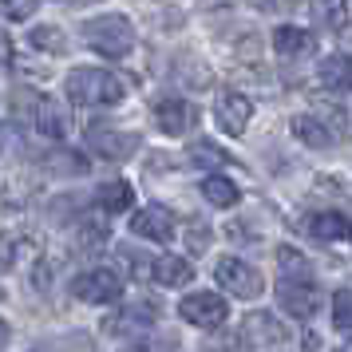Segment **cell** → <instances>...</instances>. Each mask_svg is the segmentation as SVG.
I'll use <instances>...</instances> for the list:
<instances>
[{
	"label": "cell",
	"mask_w": 352,
	"mask_h": 352,
	"mask_svg": "<svg viewBox=\"0 0 352 352\" xmlns=\"http://www.w3.org/2000/svg\"><path fill=\"white\" fill-rule=\"evenodd\" d=\"M309 8H313V20H317L324 32L349 28V4L344 0H309Z\"/></svg>",
	"instance_id": "e0dca14e"
},
{
	"label": "cell",
	"mask_w": 352,
	"mask_h": 352,
	"mask_svg": "<svg viewBox=\"0 0 352 352\" xmlns=\"http://www.w3.org/2000/svg\"><path fill=\"white\" fill-rule=\"evenodd\" d=\"M277 301H281V309H285L289 317L309 320L320 309V293L309 277H285V281L277 285Z\"/></svg>",
	"instance_id": "277c9868"
},
{
	"label": "cell",
	"mask_w": 352,
	"mask_h": 352,
	"mask_svg": "<svg viewBox=\"0 0 352 352\" xmlns=\"http://www.w3.org/2000/svg\"><path fill=\"white\" fill-rule=\"evenodd\" d=\"M206 241H210L206 226H202V222H194V226H190V245H194V250H206Z\"/></svg>",
	"instance_id": "4316f807"
},
{
	"label": "cell",
	"mask_w": 352,
	"mask_h": 352,
	"mask_svg": "<svg viewBox=\"0 0 352 352\" xmlns=\"http://www.w3.org/2000/svg\"><path fill=\"white\" fill-rule=\"evenodd\" d=\"M340 352H352V344H344V349H340Z\"/></svg>",
	"instance_id": "1f68e13d"
},
{
	"label": "cell",
	"mask_w": 352,
	"mask_h": 352,
	"mask_svg": "<svg viewBox=\"0 0 352 352\" xmlns=\"http://www.w3.org/2000/svg\"><path fill=\"white\" fill-rule=\"evenodd\" d=\"M293 135H297L305 146H329L333 143V131L324 127L320 119H313V115H297V119H293Z\"/></svg>",
	"instance_id": "ffe728a7"
},
{
	"label": "cell",
	"mask_w": 352,
	"mask_h": 352,
	"mask_svg": "<svg viewBox=\"0 0 352 352\" xmlns=\"http://www.w3.org/2000/svg\"><path fill=\"white\" fill-rule=\"evenodd\" d=\"M241 336H245V344H281L289 329L277 324V317H270V313H250L241 324Z\"/></svg>",
	"instance_id": "8fae6325"
},
{
	"label": "cell",
	"mask_w": 352,
	"mask_h": 352,
	"mask_svg": "<svg viewBox=\"0 0 352 352\" xmlns=\"http://www.w3.org/2000/svg\"><path fill=\"white\" fill-rule=\"evenodd\" d=\"M36 131L44 135V139H64L67 135V115L60 111V103L56 99H36Z\"/></svg>",
	"instance_id": "9a60e30c"
},
{
	"label": "cell",
	"mask_w": 352,
	"mask_h": 352,
	"mask_svg": "<svg viewBox=\"0 0 352 352\" xmlns=\"http://www.w3.org/2000/svg\"><path fill=\"white\" fill-rule=\"evenodd\" d=\"M333 324L344 329V333L352 329V289H340L333 297Z\"/></svg>",
	"instance_id": "603a6c76"
},
{
	"label": "cell",
	"mask_w": 352,
	"mask_h": 352,
	"mask_svg": "<svg viewBox=\"0 0 352 352\" xmlns=\"http://www.w3.org/2000/svg\"><path fill=\"white\" fill-rule=\"evenodd\" d=\"M40 8V0H0V12L8 20H28Z\"/></svg>",
	"instance_id": "d4e9b609"
},
{
	"label": "cell",
	"mask_w": 352,
	"mask_h": 352,
	"mask_svg": "<svg viewBox=\"0 0 352 352\" xmlns=\"http://www.w3.org/2000/svg\"><path fill=\"white\" fill-rule=\"evenodd\" d=\"M297 0H270V8H293Z\"/></svg>",
	"instance_id": "f1b7e54d"
},
{
	"label": "cell",
	"mask_w": 352,
	"mask_h": 352,
	"mask_svg": "<svg viewBox=\"0 0 352 352\" xmlns=\"http://www.w3.org/2000/svg\"><path fill=\"white\" fill-rule=\"evenodd\" d=\"M309 234H313L317 241H352V222L344 218V214L329 210V214L309 218Z\"/></svg>",
	"instance_id": "4fadbf2b"
},
{
	"label": "cell",
	"mask_w": 352,
	"mask_h": 352,
	"mask_svg": "<svg viewBox=\"0 0 352 352\" xmlns=\"http://www.w3.org/2000/svg\"><path fill=\"white\" fill-rule=\"evenodd\" d=\"M214 115H218V127L226 135H241L245 123H250V115H254V103L241 96V91H222L218 103H214Z\"/></svg>",
	"instance_id": "52a82bcc"
},
{
	"label": "cell",
	"mask_w": 352,
	"mask_h": 352,
	"mask_svg": "<svg viewBox=\"0 0 352 352\" xmlns=\"http://www.w3.org/2000/svg\"><path fill=\"white\" fill-rule=\"evenodd\" d=\"M320 83L329 91H352V60L349 56H324L320 60Z\"/></svg>",
	"instance_id": "2e32d148"
},
{
	"label": "cell",
	"mask_w": 352,
	"mask_h": 352,
	"mask_svg": "<svg viewBox=\"0 0 352 352\" xmlns=\"http://www.w3.org/2000/svg\"><path fill=\"white\" fill-rule=\"evenodd\" d=\"M32 44L44 52H64L67 48V36L60 32V28H52V24H44V28H32Z\"/></svg>",
	"instance_id": "7402d4cb"
},
{
	"label": "cell",
	"mask_w": 352,
	"mask_h": 352,
	"mask_svg": "<svg viewBox=\"0 0 352 352\" xmlns=\"http://www.w3.org/2000/svg\"><path fill=\"white\" fill-rule=\"evenodd\" d=\"M202 198H206L210 206H222V210H230L234 202L241 198V190L230 182V178H222V175H210L206 182H202Z\"/></svg>",
	"instance_id": "ac0fdd59"
},
{
	"label": "cell",
	"mask_w": 352,
	"mask_h": 352,
	"mask_svg": "<svg viewBox=\"0 0 352 352\" xmlns=\"http://www.w3.org/2000/svg\"><path fill=\"white\" fill-rule=\"evenodd\" d=\"M64 4H87V0H64Z\"/></svg>",
	"instance_id": "4dcf8cb0"
},
{
	"label": "cell",
	"mask_w": 352,
	"mask_h": 352,
	"mask_svg": "<svg viewBox=\"0 0 352 352\" xmlns=\"http://www.w3.org/2000/svg\"><path fill=\"white\" fill-rule=\"evenodd\" d=\"M4 344H8V324L0 320V349H4Z\"/></svg>",
	"instance_id": "f546056e"
},
{
	"label": "cell",
	"mask_w": 352,
	"mask_h": 352,
	"mask_svg": "<svg viewBox=\"0 0 352 352\" xmlns=\"http://www.w3.org/2000/svg\"><path fill=\"white\" fill-rule=\"evenodd\" d=\"M72 293L87 305H107V301H119L123 281H119V273H111V270H87L72 281Z\"/></svg>",
	"instance_id": "5b68a950"
},
{
	"label": "cell",
	"mask_w": 352,
	"mask_h": 352,
	"mask_svg": "<svg viewBox=\"0 0 352 352\" xmlns=\"http://www.w3.org/2000/svg\"><path fill=\"white\" fill-rule=\"evenodd\" d=\"M277 265H281V277H309V261L293 245H281L277 250Z\"/></svg>",
	"instance_id": "44dd1931"
},
{
	"label": "cell",
	"mask_w": 352,
	"mask_h": 352,
	"mask_svg": "<svg viewBox=\"0 0 352 352\" xmlns=\"http://www.w3.org/2000/svg\"><path fill=\"white\" fill-rule=\"evenodd\" d=\"M131 230L146 241H170L175 238V214L166 206H143L131 218Z\"/></svg>",
	"instance_id": "9c48e42d"
},
{
	"label": "cell",
	"mask_w": 352,
	"mask_h": 352,
	"mask_svg": "<svg viewBox=\"0 0 352 352\" xmlns=\"http://www.w3.org/2000/svg\"><path fill=\"white\" fill-rule=\"evenodd\" d=\"M241 349H245V336H241V333L222 336V340H214V344H210V352H241Z\"/></svg>",
	"instance_id": "484cf974"
},
{
	"label": "cell",
	"mask_w": 352,
	"mask_h": 352,
	"mask_svg": "<svg viewBox=\"0 0 352 352\" xmlns=\"http://www.w3.org/2000/svg\"><path fill=\"white\" fill-rule=\"evenodd\" d=\"M214 277H218V285L226 289V293H234V297H241V301H250V297H257L261 293V273L250 265V261H241V257H222L218 265H214Z\"/></svg>",
	"instance_id": "3957f363"
},
{
	"label": "cell",
	"mask_w": 352,
	"mask_h": 352,
	"mask_svg": "<svg viewBox=\"0 0 352 352\" xmlns=\"http://www.w3.org/2000/svg\"><path fill=\"white\" fill-rule=\"evenodd\" d=\"M0 64H8V40L0 36Z\"/></svg>",
	"instance_id": "83f0119b"
},
{
	"label": "cell",
	"mask_w": 352,
	"mask_h": 352,
	"mask_svg": "<svg viewBox=\"0 0 352 352\" xmlns=\"http://www.w3.org/2000/svg\"><path fill=\"white\" fill-rule=\"evenodd\" d=\"M151 277H155L159 285H186L194 277V265L186 257L166 254V257H155V261H151Z\"/></svg>",
	"instance_id": "5bb4252c"
},
{
	"label": "cell",
	"mask_w": 352,
	"mask_h": 352,
	"mask_svg": "<svg viewBox=\"0 0 352 352\" xmlns=\"http://www.w3.org/2000/svg\"><path fill=\"white\" fill-rule=\"evenodd\" d=\"M127 96V83L103 67H76L67 76V99L80 107H111Z\"/></svg>",
	"instance_id": "6da1fadb"
},
{
	"label": "cell",
	"mask_w": 352,
	"mask_h": 352,
	"mask_svg": "<svg viewBox=\"0 0 352 352\" xmlns=\"http://www.w3.org/2000/svg\"><path fill=\"white\" fill-rule=\"evenodd\" d=\"M190 159L198 162V166H226V151H218L214 143H194L190 146Z\"/></svg>",
	"instance_id": "cb8c5ba5"
},
{
	"label": "cell",
	"mask_w": 352,
	"mask_h": 352,
	"mask_svg": "<svg viewBox=\"0 0 352 352\" xmlns=\"http://www.w3.org/2000/svg\"><path fill=\"white\" fill-rule=\"evenodd\" d=\"M178 313H182V320H190L198 329H218L230 317V305L218 293H190V297H182Z\"/></svg>",
	"instance_id": "8992f818"
},
{
	"label": "cell",
	"mask_w": 352,
	"mask_h": 352,
	"mask_svg": "<svg viewBox=\"0 0 352 352\" xmlns=\"http://www.w3.org/2000/svg\"><path fill=\"white\" fill-rule=\"evenodd\" d=\"M194 119H198V111H194L186 99H162L159 107H155V123L166 135H186L194 127Z\"/></svg>",
	"instance_id": "30bf717a"
},
{
	"label": "cell",
	"mask_w": 352,
	"mask_h": 352,
	"mask_svg": "<svg viewBox=\"0 0 352 352\" xmlns=\"http://www.w3.org/2000/svg\"><path fill=\"white\" fill-rule=\"evenodd\" d=\"M273 48H277L281 60H301V56H309V52L317 48V40H313V32L285 24V28H277V32H273Z\"/></svg>",
	"instance_id": "7c38bea8"
},
{
	"label": "cell",
	"mask_w": 352,
	"mask_h": 352,
	"mask_svg": "<svg viewBox=\"0 0 352 352\" xmlns=\"http://www.w3.org/2000/svg\"><path fill=\"white\" fill-rule=\"evenodd\" d=\"M96 198L107 214H123V210H131V202H135V186H131V182H107V186H99Z\"/></svg>",
	"instance_id": "d6986e66"
},
{
	"label": "cell",
	"mask_w": 352,
	"mask_h": 352,
	"mask_svg": "<svg viewBox=\"0 0 352 352\" xmlns=\"http://www.w3.org/2000/svg\"><path fill=\"white\" fill-rule=\"evenodd\" d=\"M87 146L96 151V155H103V159H127V155H135V146H139V135H123V131H111V127H91L87 131Z\"/></svg>",
	"instance_id": "ba28073f"
},
{
	"label": "cell",
	"mask_w": 352,
	"mask_h": 352,
	"mask_svg": "<svg viewBox=\"0 0 352 352\" xmlns=\"http://www.w3.org/2000/svg\"><path fill=\"white\" fill-rule=\"evenodd\" d=\"M83 40H87V48L99 52V56L123 60V56H131V48H135V28H131L127 16L107 12V16H96L91 24H83Z\"/></svg>",
	"instance_id": "7a4b0ae2"
}]
</instances>
